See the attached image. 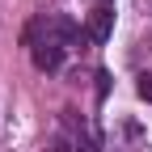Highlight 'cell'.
<instances>
[{
    "label": "cell",
    "mask_w": 152,
    "mask_h": 152,
    "mask_svg": "<svg viewBox=\"0 0 152 152\" xmlns=\"http://www.w3.org/2000/svg\"><path fill=\"white\" fill-rule=\"evenodd\" d=\"M30 51H34V68H38V72H55V68L64 64V51H68V47L55 42V38H38Z\"/></svg>",
    "instance_id": "1"
},
{
    "label": "cell",
    "mask_w": 152,
    "mask_h": 152,
    "mask_svg": "<svg viewBox=\"0 0 152 152\" xmlns=\"http://www.w3.org/2000/svg\"><path fill=\"white\" fill-rule=\"evenodd\" d=\"M85 34L93 38V42H106V38L114 34V13H110L106 4H97V9L89 13V26H85Z\"/></svg>",
    "instance_id": "2"
},
{
    "label": "cell",
    "mask_w": 152,
    "mask_h": 152,
    "mask_svg": "<svg viewBox=\"0 0 152 152\" xmlns=\"http://www.w3.org/2000/svg\"><path fill=\"white\" fill-rule=\"evenodd\" d=\"M97 148H102V140H97L93 127H80V131H76V152H97Z\"/></svg>",
    "instance_id": "3"
},
{
    "label": "cell",
    "mask_w": 152,
    "mask_h": 152,
    "mask_svg": "<svg viewBox=\"0 0 152 152\" xmlns=\"http://www.w3.org/2000/svg\"><path fill=\"white\" fill-rule=\"evenodd\" d=\"M135 89H140L144 102H152V72H140V85H135Z\"/></svg>",
    "instance_id": "4"
}]
</instances>
